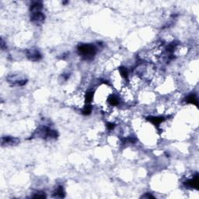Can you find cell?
I'll return each instance as SVG.
<instances>
[{"label":"cell","instance_id":"obj_3","mask_svg":"<svg viewBox=\"0 0 199 199\" xmlns=\"http://www.w3.org/2000/svg\"><path fill=\"white\" fill-rule=\"evenodd\" d=\"M187 103H190V104H198V99L196 97V96L195 94H191V95H189L187 97Z\"/></svg>","mask_w":199,"mask_h":199},{"label":"cell","instance_id":"obj_2","mask_svg":"<svg viewBox=\"0 0 199 199\" xmlns=\"http://www.w3.org/2000/svg\"><path fill=\"white\" fill-rule=\"evenodd\" d=\"M27 57L29 58V59L32 60V61H38L41 58L40 52H39L37 49H30L27 51Z\"/></svg>","mask_w":199,"mask_h":199},{"label":"cell","instance_id":"obj_4","mask_svg":"<svg viewBox=\"0 0 199 199\" xmlns=\"http://www.w3.org/2000/svg\"><path fill=\"white\" fill-rule=\"evenodd\" d=\"M55 195L56 197H63L64 196V191H63V188H62V187H57L56 188V190H55Z\"/></svg>","mask_w":199,"mask_h":199},{"label":"cell","instance_id":"obj_1","mask_svg":"<svg viewBox=\"0 0 199 199\" xmlns=\"http://www.w3.org/2000/svg\"><path fill=\"white\" fill-rule=\"evenodd\" d=\"M78 52L85 59L90 60L95 56L97 53V48L94 45H82L79 46Z\"/></svg>","mask_w":199,"mask_h":199}]
</instances>
